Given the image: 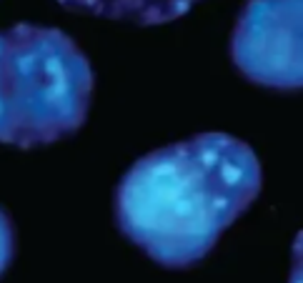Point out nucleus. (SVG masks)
<instances>
[{
    "label": "nucleus",
    "instance_id": "obj_3",
    "mask_svg": "<svg viewBox=\"0 0 303 283\" xmlns=\"http://www.w3.org/2000/svg\"><path fill=\"white\" fill-rule=\"evenodd\" d=\"M231 56L263 88H303V0H248L233 28Z\"/></svg>",
    "mask_w": 303,
    "mask_h": 283
},
{
    "label": "nucleus",
    "instance_id": "obj_2",
    "mask_svg": "<svg viewBox=\"0 0 303 283\" xmlns=\"http://www.w3.org/2000/svg\"><path fill=\"white\" fill-rule=\"evenodd\" d=\"M93 68L58 28L0 30V143L35 148L73 136L91 108Z\"/></svg>",
    "mask_w": 303,
    "mask_h": 283
},
{
    "label": "nucleus",
    "instance_id": "obj_1",
    "mask_svg": "<svg viewBox=\"0 0 303 283\" xmlns=\"http://www.w3.org/2000/svg\"><path fill=\"white\" fill-rule=\"evenodd\" d=\"M261 193V163L245 141L198 133L138 158L118 183L116 221L166 268H188Z\"/></svg>",
    "mask_w": 303,
    "mask_h": 283
},
{
    "label": "nucleus",
    "instance_id": "obj_4",
    "mask_svg": "<svg viewBox=\"0 0 303 283\" xmlns=\"http://www.w3.org/2000/svg\"><path fill=\"white\" fill-rule=\"evenodd\" d=\"M63 8L135 25H160L181 18L198 0H58Z\"/></svg>",
    "mask_w": 303,
    "mask_h": 283
},
{
    "label": "nucleus",
    "instance_id": "obj_6",
    "mask_svg": "<svg viewBox=\"0 0 303 283\" xmlns=\"http://www.w3.org/2000/svg\"><path fill=\"white\" fill-rule=\"evenodd\" d=\"M288 283H303V230L293 238V248H291V273Z\"/></svg>",
    "mask_w": 303,
    "mask_h": 283
},
{
    "label": "nucleus",
    "instance_id": "obj_5",
    "mask_svg": "<svg viewBox=\"0 0 303 283\" xmlns=\"http://www.w3.org/2000/svg\"><path fill=\"white\" fill-rule=\"evenodd\" d=\"M13 248H15L13 223H10L8 213L0 208V273L10 266V261H13Z\"/></svg>",
    "mask_w": 303,
    "mask_h": 283
}]
</instances>
